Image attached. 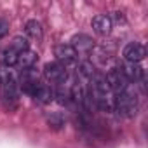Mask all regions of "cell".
<instances>
[{
	"label": "cell",
	"mask_w": 148,
	"mask_h": 148,
	"mask_svg": "<svg viewBox=\"0 0 148 148\" xmlns=\"http://www.w3.org/2000/svg\"><path fill=\"white\" fill-rule=\"evenodd\" d=\"M113 110L119 112L122 117L132 119L138 113V96H136V92L131 87H127L125 91L115 94L113 96Z\"/></svg>",
	"instance_id": "obj_1"
},
{
	"label": "cell",
	"mask_w": 148,
	"mask_h": 148,
	"mask_svg": "<svg viewBox=\"0 0 148 148\" xmlns=\"http://www.w3.org/2000/svg\"><path fill=\"white\" fill-rule=\"evenodd\" d=\"M32 98H33L35 101L42 103V105H47V103H51V101L54 99V91H52V87L47 86V84H38Z\"/></svg>",
	"instance_id": "obj_10"
},
{
	"label": "cell",
	"mask_w": 148,
	"mask_h": 148,
	"mask_svg": "<svg viewBox=\"0 0 148 148\" xmlns=\"http://www.w3.org/2000/svg\"><path fill=\"white\" fill-rule=\"evenodd\" d=\"M122 56H124L125 63H141L146 58V49L139 42H131L124 47Z\"/></svg>",
	"instance_id": "obj_6"
},
{
	"label": "cell",
	"mask_w": 148,
	"mask_h": 148,
	"mask_svg": "<svg viewBox=\"0 0 148 148\" xmlns=\"http://www.w3.org/2000/svg\"><path fill=\"white\" fill-rule=\"evenodd\" d=\"M64 115L61 113V112H54V113H51L49 117H47V125L52 129V131H59V129H63V125H64Z\"/></svg>",
	"instance_id": "obj_16"
},
{
	"label": "cell",
	"mask_w": 148,
	"mask_h": 148,
	"mask_svg": "<svg viewBox=\"0 0 148 148\" xmlns=\"http://www.w3.org/2000/svg\"><path fill=\"white\" fill-rule=\"evenodd\" d=\"M105 79H106V84H108V87H110V91H112L113 96L119 94V92H122V91H125V89L129 87V82H127V79L124 77V73H122L120 68H112V70H108L106 75H105Z\"/></svg>",
	"instance_id": "obj_4"
},
{
	"label": "cell",
	"mask_w": 148,
	"mask_h": 148,
	"mask_svg": "<svg viewBox=\"0 0 148 148\" xmlns=\"http://www.w3.org/2000/svg\"><path fill=\"white\" fill-rule=\"evenodd\" d=\"M38 63V54L33 52V51H25L19 54V59H18V64L21 66V70H30V68H35V64Z\"/></svg>",
	"instance_id": "obj_12"
},
{
	"label": "cell",
	"mask_w": 148,
	"mask_h": 148,
	"mask_svg": "<svg viewBox=\"0 0 148 148\" xmlns=\"http://www.w3.org/2000/svg\"><path fill=\"white\" fill-rule=\"evenodd\" d=\"M11 47H12V49H16V51L21 54V52L28 51V40H26L25 37H14V38H12V42H11Z\"/></svg>",
	"instance_id": "obj_17"
},
{
	"label": "cell",
	"mask_w": 148,
	"mask_h": 148,
	"mask_svg": "<svg viewBox=\"0 0 148 148\" xmlns=\"http://www.w3.org/2000/svg\"><path fill=\"white\" fill-rule=\"evenodd\" d=\"M44 77L49 80V82H54V84H59V82H64L68 79V71L64 66H61L58 61H52V63H45L44 64Z\"/></svg>",
	"instance_id": "obj_5"
},
{
	"label": "cell",
	"mask_w": 148,
	"mask_h": 148,
	"mask_svg": "<svg viewBox=\"0 0 148 148\" xmlns=\"http://www.w3.org/2000/svg\"><path fill=\"white\" fill-rule=\"evenodd\" d=\"M54 56H56V61L64 66L66 70L75 66L77 61H79V54L75 52V49H73L70 44H59L54 47Z\"/></svg>",
	"instance_id": "obj_3"
},
{
	"label": "cell",
	"mask_w": 148,
	"mask_h": 148,
	"mask_svg": "<svg viewBox=\"0 0 148 148\" xmlns=\"http://www.w3.org/2000/svg\"><path fill=\"white\" fill-rule=\"evenodd\" d=\"M0 84H2V98L7 108H12L19 99V84L11 70H0Z\"/></svg>",
	"instance_id": "obj_2"
},
{
	"label": "cell",
	"mask_w": 148,
	"mask_h": 148,
	"mask_svg": "<svg viewBox=\"0 0 148 148\" xmlns=\"http://www.w3.org/2000/svg\"><path fill=\"white\" fill-rule=\"evenodd\" d=\"M25 32H26V35H28L30 38H33V40H42V37H44V28H42L40 21H37V19L26 21Z\"/></svg>",
	"instance_id": "obj_14"
},
{
	"label": "cell",
	"mask_w": 148,
	"mask_h": 148,
	"mask_svg": "<svg viewBox=\"0 0 148 148\" xmlns=\"http://www.w3.org/2000/svg\"><path fill=\"white\" fill-rule=\"evenodd\" d=\"M18 59H19V52L16 49H12L11 45L0 51V61H2V64L7 66V68L9 66H16L18 64Z\"/></svg>",
	"instance_id": "obj_13"
},
{
	"label": "cell",
	"mask_w": 148,
	"mask_h": 148,
	"mask_svg": "<svg viewBox=\"0 0 148 148\" xmlns=\"http://www.w3.org/2000/svg\"><path fill=\"white\" fill-rule=\"evenodd\" d=\"M92 28H94V32L98 35H103L105 37V35H108L112 32L113 21H112V18L108 14H96L92 18Z\"/></svg>",
	"instance_id": "obj_8"
},
{
	"label": "cell",
	"mask_w": 148,
	"mask_h": 148,
	"mask_svg": "<svg viewBox=\"0 0 148 148\" xmlns=\"http://www.w3.org/2000/svg\"><path fill=\"white\" fill-rule=\"evenodd\" d=\"M77 73H79V79L80 80H91L92 79V75L96 73V70H94V66H92V63L89 61V59H82L80 63H79V68H77Z\"/></svg>",
	"instance_id": "obj_15"
},
{
	"label": "cell",
	"mask_w": 148,
	"mask_h": 148,
	"mask_svg": "<svg viewBox=\"0 0 148 148\" xmlns=\"http://www.w3.org/2000/svg\"><path fill=\"white\" fill-rule=\"evenodd\" d=\"M124 77L127 79V82H138L143 79V68L139 63H125L120 66Z\"/></svg>",
	"instance_id": "obj_9"
},
{
	"label": "cell",
	"mask_w": 148,
	"mask_h": 148,
	"mask_svg": "<svg viewBox=\"0 0 148 148\" xmlns=\"http://www.w3.org/2000/svg\"><path fill=\"white\" fill-rule=\"evenodd\" d=\"M73 49H75V52L79 54V56H89L91 52H92V49H94V42H92V38L89 37V35H84V33H79V35H75L71 38V44H70Z\"/></svg>",
	"instance_id": "obj_7"
},
{
	"label": "cell",
	"mask_w": 148,
	"mask_h": 148,
	"mask_svg": "<svg viewBox=\"0 0 148 148\" xmlns=\"http://www.w3.org/2000/svg\"><path fill=\"white\" fill-rule=\"evenodd\" d=\"M70 91H71V82H70V77H68L64 82L56 84L54 98L58 99V103H59V105H66V103L70 101Z\"/></svg>",
	"instance_id": "obj_11"
},
{
	"label": "cell",
	"mask_w": 148,
	"mask_h": 148,
	"mask_svg": "<svg viewBox=\"0 0 148 148\" xmlns=\"http://www.w3.org/2000/svg\"><path fill=\"white\" fill-rule=\"evenodd\" d=\"M7 33H9V21L4 19V18H0V40H2Z\"/></svg>",
	"instance_id": "obj_18"
}]
</instances>
